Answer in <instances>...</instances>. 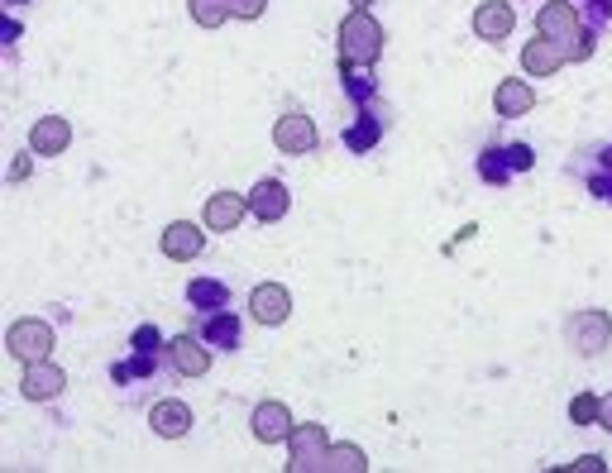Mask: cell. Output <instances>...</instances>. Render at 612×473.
Wrapping results in <instances>:
<instances>
[{
  "instance_id": "cell-12",
  "label": "cell",
  "mask_w": 612,
  "mask_h": 473,
  "mask_svg": "<svg viewBox=\"0 0 612 473\" xmlns=\"http://www.w3.org/2000/svg\"><path fill=\"white\" fill-rule=\"evenodd\" d=\"M249 211L259 215L263 225H268V220H283V215H287V187H283V182H273V177H268V182H259V187H254V196H249Z\"/></svg>"
},
{
  "instance_id": "cell-10",
  "label": "cell",
  "mask_w": 612,
  "mask_h": 473,
  "mask_svg": "<svg viewBox=\"0 0 612 473\" xmlns=\"http://www.w3.org/2000/svg\"><path fill=\"white\" fill-rule=\"evenodd\" d=\"M536 29L546 34V39L555 43H574V34H579V15H574V5H546L541 15H536Z\"/></svg>"
},
{
  "instance_id": "cell-21",
  "label": "cell",
  "mask_w": 612,
  "mask_h": 473,
  "mask_svg": "<svg viewBox=\"0 0 612 473\" xmlns=\"http://www.w3.org/2000/svg\"><path fill=\"white\" fill-rule=\"evenodd\" d=\"M569 416H574V426L598 421V397H593V392H579V397H574V407H569Z\"/></svg>"
},
{
  "instance_id": "cell-17",
  "label": "cell",
  "mask_w": 612,
  "mask_h": 473,
  "mask_svg": "<svg viewBox=\"0 0 612 473\" xmlns=\"http://www.w3.org/2000/svg\"><path fill=\"white\" fill-rule=\"evenodd\" d=\"M574 344H579L584 354H598V349L608 344V316H603V311H584V316L574 321Z\"/></svg>"
},
{
  "instance_id": "cell-6",
  "label": "cell",
  "mask_w": 612,
  "mask_h": 473,
  "mask_svg": "<svg viewBox=\"0 0 612 473\" xmlns=\"http://www.w3.org/2000/svg\"><path fill=\"white\" fill-rule=\"evenodd\" d=\"M67 144H72V125H67L63 115H48V120H39V125L29 129V149L39 153V158H53Z\"/></svg>"
},
{
  "instance_id": "cell-18",
  "label": "cell",
  "mask_w": 612,
  "mask_h": 473,
  "mask_svg": "<svg viewBox=\"0 0 612 473\" xmlns=\"http://www.w3.org/2000/svg\"><path fill=\"white\" fill-rule=\"evenodd\" d=\"M493 106H498V115L512 120V115H526V110L536 106V91H531L526 82H503L498 86V96H493Z\"/></svg>"
},
{
  "instance_id": "cell-4",
  "label": "cell",
  "mask_w": 612,
  "mask_h": 473,
  "mask_svg": "<svg viewBox=\"0 0 612 473\" xmlns=\"http://www.w3.org/2000/svg\"><path fill=\"white\" fill-rule=\"evenodd\" d=\"M249 311L263 325H283L287 311H292V297H287V287H278V282H263V287H254V297H249Z\"/></svg>"
},
{
  "instance_id": "cell-25",
  "label": "cell",
  "mask_w": 612,
  "mask_h": 473,
  "mask_svg": "<svg viewBox=\"0 0 612 473\" xmlns=\"http://www.w3.org/2000/svg\"><path fill=\"white\" fill-rule=\"evenodd\" d=\"M574 469H579V473H603V459H598V454H584Z\"/></svg>"
},
{
  "instance_id": "cell-26",
  "label": "cell",
  "mask_w": 612,
  "mask_h": 473,
  "mask_svg": "<svg viewBox=\"0 0 612 473\" xmlns=\"http://www.w3.org/2000/svg\"><path fill=\"white\" fill-rule=\"evenodd\" d=\"M598 421H603V430H612V397H603V402H598Z\"/></svg>"
},
{
  "instance_id": "cell-7",
  "label": "cell",
  "mask_w": 612,
  "mask_h": 473,
  "mask_svg": "<svg viewBox=\"0 0 612 473\" xmlns=\"http://www.w3.org/2000/svg\"><path fill=\"white\" fill-rule=\"evenodd\" d=\"M273 144H278L283 153L316 149V125H311L306 115H283V120H278V129H273Z\"/></svg>"
},
{
  "instance_id": "cell-14",
  "label": "cell",
  "mask_w": 612,
  "mask_h": 473,
  "mask_svg": "<svg viewBox=\"0 0 612 473\" xmlns=\"http://www.w3.org/2000/svg\"><path fill=\"white\" fill-rule=\"evenodd\" d=\"M201 244H206V239H201V230H197V225H187V220H177V225H168V230H163V254H168V258H197Z\"/></svg>"
},
{
  "instance_id": "cell-16",
  "label": "cell",
  "mask_w": 612,
  "mask_h": 473,
  "mask_svg": "<svg viewBox=\"0 0 612 473\" xmlns=\"http://www.w3.org/2000/svg\"><path fill=\"white\" fill-rule=\"evenodd\" d=\"M173 364L187 373V378H201L206 368H211V354H206V344L192 340V335H177L173 340Z\"/></svg>"
},
{
  "instance_id": "cell-27",
  "label": "cell",
  "mask_w": 612,
  "mask_h": 473,
  "mask_svg": "<svg viewBox=\"0 0 612 473\" xmlns=\"http://www.w3.org/2000/svg\"><path fill=\"white\" fill-rule=\"evenodd\" d=\"M569 53H574V58H589V53H593V39H579L574 48H569Z\"/></svg>"
},
{
  "instance_id": "cell-11",
  "label": "cell",
  "mask_w": 612,
  "mask_h": 473,
  "mask_svg": "<svg viewBox=\"0 0 612 473\" xmlns=\"http://www.w3.org/2000/svg\"><path fill=\"white\" fill-rule=\"evenodd\" d=\"M149 421L163 440H177V435H187V426H192V407L187 402H153Z\"/></svg>"
},
{
  "instance_id": "cell-28",
  "label": "cell",
  "mask_w": 612,
  "mask_h": 473,
  "mask_svg": "<svg viewBox=\"0 0 612 473\" xmlns=\"http://www.w3.org/2000/svg\"><path fill=\"white\" fill-rule=\"evenodd\" d=\"M598 5H603V10H608V15H612V0H598Z\"/></svg>"
},
{
  "instance_id": "cell-9",
  "label": "cell",
  "mask_w": 612,
  "mask_h": 473,
  "mask_svg": "<svg viewBox=\"0 0 612 473\" xmlns=\"http://www.w3.org/2000/svg\"><path fill=\"white\" fill-rule=\"evenodd\" d=\"M292 435V416H287L283 402H263L259 411H254V440H263V445H278V440H287Z\"/></svg>"
},
{
  "instance_id": "cell-13",
  "label": "cell",
  "mask_w": 612,
  "mask_h": 473,
  "mask_svg": "<svg viewBox=\"0 0 612 473\" xmlns=\"http://www.w3.org/2000/svg\"><path fill=\"white\" fill-rule=\"evenodd\" d=\"M565 58H569V48H565V43H555V39H546V34H541V39H536V43H531V48L522 53L526 72H536V77H550V72L565 63Z\"/></svg>"
},
{
  "instance_id": "cell-20",
  "label": "cell",
  "mask_w": 612,
  "mask_h": 473,
  "mask_svg": "<svg viewBox=\"0 0 612 473\" xmlns=\"http://www.w3.org/2000/svg\"><path fill=\"white\" fill-rule=\"evenodd\" d=\"M225 15H230V0H192V20H197L201 29L225 24Z\"/></svg>"
},
{
  "instance_id": "cell-8",
  "label": "cell",
  "mask_w": 612,
  "mask_h": 473,
  "mask_svg": "<svg viewBox=\"0 0 612 473\" xmlns=\"http://www.w3.org/2000/svg\"><path fill=\"white\" fill-rule=\"evenodd\" d=\"M244 211H249V196L216 192L211 201H206V225H211V230H235V225L244 220Z\"/></svg>"
},
{
  "instance_id": "cell-2",
  "label": "cell",
  "mask_w": 612,
  "mask_h": 473,
  "mask_svg": "<svg viewBox=\"0 0 612 473\" xmlns=\"http://www.w3.org/2000/svg\"><path fill=\"white\" fill-rule=\"evenodd\" d=\"M5 344H10L15 359L39 364V359H48V349H53V330H48L44 321H15L10 325V335H5Z\"/></svg>"
},
{
  "instance_id": "cell-24",
  "label": "cell",
  "mask_w": 612,
  "mask_h": 473,
  "mask_svg": "<svg viewBox=\"0 0 612 473\" xmlns=\"http://www.w3.org/2000/svg\"><path fill=\"white\" fill-rule=\"evenodd\" d=\"M211 335H216V340H230V344H235V321H216V325H211Z\"/></svg>"
},
{
  "instance_id": "cell-19",
  "label": "cell",
  "mask_w": 612,
  "mask_h": 473,
  "mask_svg": "<svg viewBox=\"0 0 612 473\" xmlns=\"http://www.w3.org/2000/svg\"><path fill=\"white\" fill-rule=\"evenodd\" d=\"M321 469L364 473V469H369V459H364V450H354V445H335V450H326V464H321Z\"/></svg>"
},
{
  "instance_id": "cell-22",
  "label": "cell",
  "mask_w": 612,
  "mask_h": 473,
  "mask_svg": "<svg viewBox=\"0 0 612 473\" xmlns=\"http://www.w3.org/2000/svg\"><path fill=\"white\" fill-rule=\"evenodd\" d=\"M230 15H240V20H259L263 0H230Z\"/></svg>"
},
{
  "instance_id": "cell-15",
  "label": "cell",
  "mask_w": 612,
  "mask_h": 473,
  "mask_svg": "<svg viewBox=\"0 0 612 473\" xmlns=\"http://www.w3.org/2000/svg\"><path fill=\"white\" fill-rule=\"evenodd\" d=\"M474 34L488 43H498L512 34V5H479V15H474Z\"/></svg>"
},
{
  "instance_id": "cell-29",
  "label": "cell",
  "mask_w": 612,
  "mask_h": 473,
  "mask_svg": "<svg viewBox=\"0 0 612 473\" xmlns=\"http://www.w3.org/2000/svg\"><path fill=\"white\" fill-rule=\"evenodd\" d=\"M354 5H359V10H364V5H373V0H354Z\"/></svg>"
},
{
  "instance_id": "cell-3",
  "label": "cell",
  "mask_w": 612,
  "mask_h": 473,
  "mask_svg": "<svg viewBox=\"0 0 612 473\" xmlns=\"http://www.w3.org/2000/svg\"><path fill=\"white\" fill-rule=\"evenodd\" d=\"M287 440H292V469H321L326 464V430L321 426H297Z\"/></svg>"
},
{
  "instance_id": "cell-23",
  "label": "cell",
  "mask_w": 612,
  "mask_h": 473,
  "mask_svg": "<svg viewBox=\"0 0 612 473\" xmlns=\"http://www.w3.org/2000/svg\"><path fill=\"white\" fill-rule=\"evenodd\" d=\"M192 297H197V301H211V306H216V301H225V292H220L216 282H197V287H192Z\"/></svg>"
},
{
  "instance_id": "cell-1",
  "label": "cell",
  "mask_w": 612,
  "mask_h": 473,
  "mask_svg": "<svg viewBox=\"0 0 612 473\" xmlns=\"http://www.w3.org/2000/svg\"><path fill=\"white\" fill-rule=\"evenodd\" d=\"M378 53H383V24L373 20L369 10H354L350 20L340 24V58L369 67Z\"/></svg>"
},
{
  "instance_id": "cell-5",
  "label": "cell",
  "mask_w": 612,
  "mask_h": 473,
  "mask_svg": "<svg viewBox=\"0 0 612 473\" xmlns=\"http://www.w3.org/2000/svg\"><path fill=\"white\" fill-rule=\"evenodd\" d=\"M24 397L29 402H48V397H58L67 387V378H63V368H53L48 359H39V364H29L24 368Z\"/></svg>"
}]
</instances>
